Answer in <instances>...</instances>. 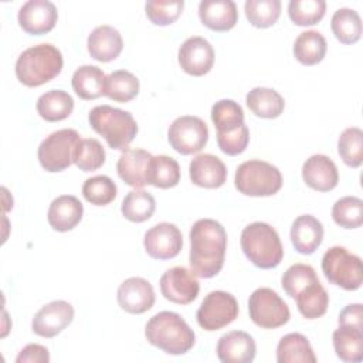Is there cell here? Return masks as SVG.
Here are the masks:
<instances>
[{
  "label": "cell",
  "mask_w": 363,
  "mask_h": 363,
  "mask_svg": "<svg viewBox=\"0 0 363 363\" xmlns=\"http://www.w3.org/2000/svg\"><path fill=\"white\" fill-rule=\"evenodd\" d=\"M225 250L227 233L218 221L200 218L191 225L189 262L196 277H216L224 265Z\"/></svg>",
  "instance_id": "cell-1"
},
{
  "label": "cell",
  "mask_w": 363,
  "mask_h": 363,
  "mask_svg": "<svg viewBox=\"0 0 363 363\" xmlns=\"http://www.w3.org/2000/svg\"><path fill=\"white\" fill-rule=\"evenodd\" d=\"M145 336L147 342L167 354H184L196 342L193 329L176 312L162 311L153 315L146 326Z\"/></svg>",
  "instance_id": "cell-2"
},
{
  "label": "cell",
  "mask_w": 363,
  "mask_h": 363,
  "mask_svg": "<svg viewBox=\"0 0 363 363\" xmlns=\"http://www.w3.org/2000/svg\"><path fill=\"white\" fill-rule=\"evenodd\" d=\"M61 51L43 43L24 50L16 61V77L26 86H40L54 79L62 69Z\"/></svg>",
  "instance_id": "cell-3"
},
{
  "label": "cell",
  "mask_w": 363,
  "mask_h": 363,
  "mask_svg": "<svg viewBox=\"0 0 363 363\" xmlns=\"http://www.w3.org/2000/svg\"><path fill=\"white\" fill-rule=\"evenodd\" d=\"M91 128L115 150L128 149L138 133V123L132 113L111 105L94 106L88 113Z\"/></svg>",
  "instance_id": "cell-4"
},
{
  "label": "cell",
  "mask_w": 363,
  "mask_h": 363,
  "mask_svg": "<svg viewBox=\"0 0 363 363\" xmlns=\"http://www.w3.org/2000/svg\"><path fill=\"white\" fill-rule=\"evenodd\" d=\"M240 244L245 257L258 268L271 269L282 261L284 248L279 235L267 223L255 221L244 227Z\"/></svg>",
  "instance_id": "cell-5"
},
{
  "label": "cell",
  "mask_w": 363,
  "mask_h": 363,
  "mask_svg": "<svg viewBox=\"0 0 363 363\" xmlns=\"http://www.w3.org/2000/svg\"><path fill=\"white\" fill-rule=\"evenodd\" d=\"M234 186L245 196H272L282 187V174L277 166L264 160L252 159L237 167Z\"/></svg>",
  "instance_id": "cell-6"
},
{
  "label": "cell",
  "mask_w": 363,
  "mask_h": 363,
  "mask_svg": "<svg viewBox=\"0 0 363 363\" xmlns=\"http://www.w3.org/2000/svg\"><path fill=\"white\" fill-rule=\"evenodd\" d=\"M322 271L326 279L346 291H356L363 282L360 257L349 252L345 247H330L322 257Z\"/></svg>",
  "instance_id": "cell-7"
},
{
  "label": "cell",
  "mask_w": 363,
  "mask_h": 363,
  "mask_svg": "<svg viewBox=\"0 0 363 363\" xmlns=\"http://www.w3.org/2000/svg\"><path fill=\"white\" fill-rule=\"evenodd\" d=\"M79 133L75 129H60L50 133L38 146V162L45 172H62L74 163Z\"/></svg>",
  "instance_id": "cell-8"
},
{
  "label": "cell",
  "mask_w": 363,
  "mask_h": 363,
  "mask_svg": "<svg viewBox=\"0 0 363 363\" xmlns=\"http://www.w3.org/2000/svg\"><path fill=\"white\" fill-rule=\"evenodd\" d=\"M248 313L251 320L262 329L279 328L291 318L286 302L271 288H258L250 295Z\"/></svg>",
  "instance_id": "cell-9"
},
{
  "label": "cell",
  "mask_w": 363,
  "mask_h": 363,
  "mask_svg": "<svg viewBox=\"0 0 363 363\" xmlns=\"http://www.w3.org/2000/svg\"><path fill=\"white\" fill-rule=\"evenodd\" d=\"M238 316V302L230 292L211 291L196 312L197 323L207 332L228 326Z\"/></svg>",
  "instance_id": "cell-10"
},
{
  "label": "cell",
  "mask_w": 363,
  "mask_h": 363,
  "mask_svg": "<svg viewBox=\"0 0 363 363\" xmlns=\"http://www.w3.org/2000/svg\"><path fill=\"white\" fill-rule=\"evenodd\" d=\"M167 139L170 146L180 155H193L206 146L208 128L199 116H179L169 126Z\"/></svg>",
  "instance_id": "cell-11"
},
{
  "label": "cell",
  "mask_w": 363,
  "mask_h": 363,
  "mask_svg": "<svg viewBox=\"0 0 363 363\" xmlns=\"http://www.w3.org/2000/svg\"><path fill=\"white\" fill-rule=\"evenodd\" d=\"M162 295L179 305H187L193 302L200 291V284L193 271L184 267H173L160 277Z\"/></svg>",
  "instance_id": "cell-12"
},
{
  "label": "cell",
  "mask_w": 363,
  "mask_h": 363,
  "mask_svg": "<svg viewBox=\"0 0 363 363\" xmlns=\"http://www.w3.org/2000/svg\"><path fill=\"white\" fill-rule=\"evenodd\" d=\"M143 247L155 259L174 258L183 247L182 231L172 223H159L145 233Z\"/></svg>",
  "instance_id": "cell-13"
},
{
  "label": "cell",
  "mask_w": 363,
  "mask_h": 363,
  "mask_svg": "<svg viewBox=\"0 0 363 363\" xmlns=\"http://www.w3.org/2000/svg\"><path fill=\"white\" fill-rule=\"evenodd\" d=\"M177 60L186 74L201 77L213 68L214 50L204 37L193 35L184 40L180 45Z\"/></svg>",
  "instance_id": "cell-14"
},
{
  "label": "cell",
  "mask_w": 363,
  "mask_h": 363,
  "mask_svg": "<svg viewBox=\"0 0 363 363\" xmlns=\"http://www.w3.org/2000/svg\"><path fill=\"white\" fill-rule=\"evenodd\" d=\"M74 319V308L69 302L58 299L44 305L33 318L31 329L41 337H54Z\"/></svg>",
  "instance_id": "cell-15"
},
{
  "label": "cell",
  "mask_w": 363,
  "mask_h": 363,
  "mask_svg": "<svg viewBox=\"0 0 363 363\" xmlns=\"http://www.w3.org/2000/svg\"><path fill=\"white\" fill-rule=\"evenodd\" d=\"M57 18V7L48 0H28L20 7L17 16L20 27L33 35H41L51 31Z\"/></svg>",
  "instance_id": "cell-16"
},
{
  "label": "cell",
  "mask_w": 363,
  "mask_h": 363,
  "mask_svg": "<svg viewBox=\"0 0 363 363\" xmlns=\"http://www.w3.org/2000/svg\"><path fill=\"white\" fill-rule=\"evenodd\" d=\"M116 299L128 313L139 315L149 311L155 303V291L152 284L140 277H130L125 279L116 292Z\"/></svg>",
  "instance_id": "cell-17"
},
{
  "label": "cell",
  "mask_w": 363,
  "mask_h": 363,
  "mask_svg": "<svg viewBox=\"0 0 363 363\" xmlns=\"http://www.w3.org/2000/svg\"><path fill=\"white\" fill-rule=\"evenodd\" d=\"M217 357L223 363H251L257 353V346L250 333L231 330L217 342Z\"/></svg>",
  "instance_id": "cell-18"
},
{
  "label": "cell",
  "mask_w": 363,
  "mask_h": 363,
  "mask_svg": "<svg viewBox=\"0 0 363 363\" xmlns=\"http://www.w3.org/2000/svg\"><path fill=\"white\" fill-rule=\"evenodd\" d=\"M302 179L306 186L318 191H329L337 186L339 173L335 162L326 155H312L302 166Z\"/></svg>",
  "instance_id": "cell-19"
},
{
  "label": "cell",
  "mask_w": 363,
  "mask_h": 363,
  "mask_svg": "<svg viewBox=\"0 0 363 363\" xmlns=\"http://www.w3.org/2000/svg\"><path fill=\"white\" fill-rule=\"evenodd\" d=\"M189 174L193 184L199 187L218 189L227 180V167L220 157L210 153H201L191 159Z\"/></svg>",
  "instance_id": "cell-20"
},
{
  "label": "cell",
  "mask_w": 363,
  "mask_h": 363,
  "mask_svg": "<svg viewBox=\"0 0 363 363\" xmlns=\"http://www.w3.org/2000/svg\"><path fill=\"white\" fill-rule=\"evenodd\" d=\"M89 55L101 62H109L119 57L123 48L121 33L108 24L95 27L86 40Z\"/></svg>",
  "instance_id": "cell-21"
},
{
  "label": "cell",
  "mask_w": 363,
  "mask_h": 363,
  "mask_svg": "<svg viewBox=\"0 0 363 363\" xmlns=\"http://www.w3.org/2000/svg\"><path fill=\"white\" fill-rule=\"evenodd\" d=\"M199 17L213 31H228L235 26L238 11L233 0H201Z\"/></svg>",
  "instance_id": "cell-22"
},
{
  "label": "cell",
  "mask_w": 363,
  "mask_h": 363,
  "mask_svg": "<svg viewBox=\"0 0 363 363\" xmlns=\"http://www.w3.org/2000/svg\"><path fill=\"white\" fill-rule=\"evenodd\" d=\"M150 159L152 155L145 149H125L116 163L118 176L133 189L143 187Z\"/></svg>",
  "instance_id": "cell-23"
},
{
  "label": "cell",
  "mask_w": 363,
  "mask_h": 363,
  "mask_svg": "<svg viewBox=\"0 0 363 363\" xmlns=\"http://www.w3.org/2000/svg\"><path fill=\"white\" fill-rule=\"evenodd\" d=\"M82 214V203L75 196L62 194L51 201L47 213V220L54 230L65 233L78 225Z\"/></svg>",
  "instance_id": "cell-24"
},
{
  "label": "cell",
  "mask_w": 363,
  "mask_h": 363,
  "mask_svg": "<svg viewBox=\"0 0 363 363\" xmlns=\"http://www.w3.org/2000/svg\"><path fill=\"white\" fill-rule=\"evenodd\" d=\"M323 240L322 223L311 216L302 214L296 217L291 225V241L299 254H313Z\"/></svg>",
  "instance_id": "cell-25"
},
{
  "label": "cell",
  "mask_w": 363,
  "mask_h": 363,
  "mask_svg": "<svg viewBox=\"0 0 363 363\" xmlns=\"http://www.w3.org/2000/svg\"><path fill=\"white\" fill-rule=\"evenodd\" d=\"M106 75L96 65H81L72 74L71 85L81 99H96L104 95Z\"/></svg>",
  "instance_id": "cell-26"
},
{
  "label": "cell",
  "mask_w": 363,
  "mask_h": 363,
  "mask_svg": "<svg viewBox=\"0 0 363 363\" xmlns=\"http://www.w3.org/2000/svg\"><path fill=\"white\" fill-rule=\"evenodd\" d=\"M333 347L336 356L347 363L363 360V329L353 326H339L333 335Z\"/></svg>",
  "instance_id": "cell-27"
},
{
  "label": "cell",
  "mask_w": 363,
  "mask_h": 363,
  "mask_svg": "<svg viewBox=\"0 0 363 363\" xmlns=\"http://www.w3.org/2000/svg\"><path fill=\"white\" fill-rule=\"evenodd\" d=\"M278 363H315L316 356L309 340L301 333H288L277 346Z\"/></svg>",
  "instance_id": "cell-28"
},
{
  "label": "cell",
  "mask_w": 363,
  "mask_h": 363,
  "mask_svg": "<svg viewBox=\"0 0 363 363\" xmlns=\"http://www.w3.org/2000/svg\"><path fill=\"white\" fill-rule=\"evenodd\" d=\"M245 102L254 115L267 119L279 116L285 108L284 98L275 89L265 86L252 88L247 94Z\"/></svg>",
  "instance_id": "cell-29"
},
{
  "label": "cell",
  "mask_w": 363,
  "mask_h": 363,
  "mask_svg": "<svg viewBox=\"0 0 363 363\" xmlns=\"http://www.w3.org/2000/svg\"><path fill=\"white\" fill-rule=\"evenodd\" d=\"M38 115L48 122H58L68 118L74 109L72 96L61 89H51L37 99Z\"/></svg>",
  "instance_id": "cell-30"
},
{
  "label": "cell",
  "mask_w": 363,
  "mask_h": 363,
  "mask_svg": "<svg viewBox=\"0 0 363 363\" xmlns=\"http://www.w3.org/2000/svg\"><path fill=\"white\" fill-rule=\"evenodd\" d=\"M180 182V166L176 159L157 155L152 156L147 174H146V184L159 187V189H170L174 187Z\"/></svg>",
  "instance_id": "cell-31"
},
{
  "label": "cell",
  "mask_w": 363,
  "mask_h": 363,
  "mask_svg": "<svg viewBox=\"0 0 363 363\" xmlns=\"http://www.w3.org/2000/svg\"><path fill=\"white\" fill-rule=\"evenodd\" d=\"M326 40L315 30L301 33L294 43V55L303 65H315L320 62L326 54Z\"/></svg>",
  "instance_id": "cell-32"
},
{
  "label": "cell",
  "mask_w": 363,
  "mask_h": 363,
  "mask_svg": "<svg viewBox=\"0 0 363 363\" xmlns=\"http://www.w3.org/2000/svg\"><path fill=\"white\" fill-rule=\"evenodd\" d=\"M295 299L299 313L306 319L320 318L326 313L329 306V295L319 281L303 288Z\"/></svg>",
  "instance_id": "cell-33"
},
{
  "label": "cell",
  "mask_w": 363,
  "mask_h": 363,
  "mask_svg": "<svg viewBox=\"0 0 363 363\" xmlns=\"http://www.w3.org/2000/svg\"><path fill=\"white\" fill-rule=\"evenodd\" d=\"M139 94V79L126 69H118L106 75L104 95L115 102H129Z\"/></svg>",
  "instance_id": "cell-34"
},
{
  "label": "cell",
  "mask_w": 363,
  "mask_h": 363,
  "mask_svg": "<svg viewBox=\"0 0 363 363\" xmlns=\"http://www.w3.org/2000/svg\"><path fill=\"white\" fill-rule=\"evenodd\" d=\"M330 28L335 37L343 44H353L362 35V20L356 10L349 7L337 9L330 18Z\"/></svg>",
  "instance_id": "cell-35"
},
{
  "label": "cell",
  "mask_w": 363,
  "mask_h": 363,
  "mask_svg": "<svg viewBox=\"0 0 363 363\" xmlns=\"http://www.w3.org/2000/svg\"><path fill=\"white\" fill-rule=\"evenodd\" d=\"M156 210L155 197L142 189L130 190L121 206L122 216L132 223H143L149 220Z\"/></svg>",
  "instance_id": "cell-36"
},
{
  "label": "cell",
  "mask_w": 363,
  "mask_h": 363,
  "mask_svg": "<svg viewBox=\"0 0 363 363\" xmlns=\"http://www.w3.org/2000/svg\"><path fill=\"white\" fill-rule=\"evenodd\" d=\"M244 11L248 21L258 28H267L277 23L281 14L279 0H247Z\"/></svg>",
  "instance_id": "cell-37"
},
{
  "label": "cell",
  "mask_w": 363,
  "mask_h": 363,
  "mask_svg": "<svg viewBox=\"0 0 363 363\" xmlns=\"http://www.w3.org/2000/svg\"><path fill=\"white\" fill-rule=\"evenodd\" d=\"M340 159L349 167H359L363 162V132L360 128H346L337 140Z\"/></svg>",
  "instance_id": "cell-38"
},
{
  "label": "cell",
  "mask_w": 363,
  "mask_h": 363,
  "mask_svg": "<svg viewBox=\"0 0 363 363\" xmlns=\"http://www.w3.org/2000/svg\"><path fill=\"white\" fill-rule=\"evenodd\" d=\"M333 221L343 228H357L363 224V200L354 196L339 199L332 207Z\"/></svg>",
  "instance_id": "cell-39"
},
{
  "label": "cell",
  "mask_w": 363,
  "mask_h": 363,
  "mask_svg": "<svg viewBox=\"0 0 363 363\" xmlns=\"http://www.w3.org/2000/svg\"><path fill=\"white\" fill-rule=\"evenodd\" d=\"M105 149L98 139H81L74 153V163L82 172H92L105 163Z\"/></svg>",
  "instance_id": "cell-40"
},
{
  "label": "cell",
  "mask_w": 363,
  "mask_h": 363,
  "mask_svg": "<svg viewBox=\"0 0 363 363\" xmlns=\"http://www.w3.org/2000/svg\"><path fill=\"white\" fill-rule=\"evenodd\" d=\"M84 199L94 206H106L116 197V184L115 182L104 174L89 177L82 184Z\"/></svg>",
  "instance_id": "cell-41"
},
{
  "label": "cell",
  "mask_w": 363,
  "mask_h": 363,
  "mask_svg": "<svg viewBox=\"0 0 363 363\" xmlns=\"http://www.w3.org/2000/svg\"><path fill=\"white\" fill-rule=\"evenodd\" d=\"M211 121L217 132L230 130L244 123V111L233 99H220L211 108Z\"/></svg>",
  "instance_id": "cell-42"
},
{
  "label": "cell",
  "mask_w": 363,
  "mask_h": 363,
  "mask_svg": "<svg viewBox=\"0 0 363 363\" xmlns=\"http://www.w3.org/2000/svg\"><path fill=\"white\" fill-rule=\"evenodd\" d=\"M326 11L323 0H291L288 16L296 26H313L320 21Z\"/></svg>",
  "instance_id": "cell-43"
},
{
  "label": "cell",
  "mask_w": 363,
  "mask_h": 363,
  "mask_svg": "<svg viewBox=\"0 0 363 363\" xmlns=\"http://www.w3.org/2000/svg\"><path fill=\"white\" fill-rule=\"evenodd\" d=\"M319 281L315 269L308 264H294L282 275L281 285L289 298H294L312 282Z\"/></svg>",
  "instance_id": "cell-44"
},
{
  "label": "cell",
  "mask_w": 363,
  "mask_h": 363,
  "mask_svg": "<svg viewBox=\"0 0 363 363\" xmlns=\"http://www.w3.org/2000/svg\"><path fill=\"white\" fill-rule=\"evenodd\" d=\"M183 7H184L183 0H174V1L149 0L145 4L147 18L156 26H169L174 23L182 14Z\"/></svg>",
  "instance_id": "cell-45"
},
{
  "label": "cell",
  "mask_w": 363,
  "mask_h": 363,
  "mask_svg": "<svg viewBox=\"0 0 363 363\" xmlns=\"http://www.w3.org/2000/svg\"><path fill=\"white\" fill-rule=\"evenodd\" d=\"M250 142V130L245 123L235 129L217 132V143L223 153L228 156H235L242 153Z\"/></svg>",
  "instance_id": "cell-46"
},
{
  "label": "cell",
  "mask_w": 363,
  "mask_h": 363,
  "mask_svg": "<svg viewBox=\"0 0 363 363\" xmlns=\"http://www.w3.org/2000/svg\"><path fill=\"white\" fill-rule=\"evenodd\" d=\"M50 353L45 346L30 343L24 346L16 357V363H48Z\"/></svg>",
  "instance_id": "cell-47"
},
{
  "label": "cell",
  "mask_w": 363,
  "mask_h": 363,
  "mask_svg": "<svg viewBox=\"0 0 363 363\" xmlns=\"http://www.w3.org/2000/svg\"><path fill=\"white\" fill-rule=\"evenodd\" d=\"M339 326H353L363 329V306L362 303H350L343 308L337 318Z\"/></svg>",
  "instance_id": "cell-48"
}]
</instances>
